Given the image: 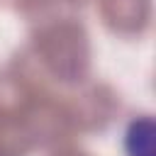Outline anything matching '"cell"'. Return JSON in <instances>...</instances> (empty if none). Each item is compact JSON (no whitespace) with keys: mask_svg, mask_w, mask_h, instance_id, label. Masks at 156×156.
<instances>
[{"mask_svg":"<svg viewBox=\"0 0 156 156\" xmlns=\"http://www.w3.org/2000/svg\"><path fill=\"white\" fill-rule=\"evenodd\" d=\"M102 24L119 37H141L151 24V0H98Z\"/></svg>","mask_w":156,"mask_h":156,"instance_id":"277c9868","label":"cell"},{"mask_svg":"<svg viewBox=\"0 0 156 156\" xmlns=\"http://www.w3.org/2000/svg\"><path fill=\"white\" fill-rule=\"evenodd\" d=\"M124 149L129 156H151L154 154V122L151 115H139L129 122L124 132Z\"/></svg>","mask_w":156,"mask_h":156,"instance_id":"8992f818","label":"cell"},{"mask_svg":"<svg viewBox=\"0 0 156 156\" xmlns=\"http://www.w3.org/2000/svg\"><path fill=\"white\" fill-rule=\"evenodd\" d=\"M119 95L112 85L88 80L78 88H71V112L78 134L105 132L119 115Z\"/></svg>","mask_w":156,"mask_h":156,"instance_id":"3957f363","label":"cell"},{"mask_svg":"<svg viewBox=\"0 0 156 156\" xmlns=\"http://www.w3.org/2000/svg\"><path fill=\"white\" fill-rule=\"evenodd\" d=\"M20 51L56 88L71 90L90 80L93 46L78 15H56L34 22L29 41Z\"/></svg>","mask_w":156,"mask_h":156,"instance_id":"7a4b0ae2","label":"cell"},{"mask_svg":"<svg viewBox=\"0 0 156 156\" xmlns=\"http://www.w3.org/2000/svg\"><path fill=\"white\" fill-rule=\"evenodd\" d=\"M78 136L71 90L56 88L22 51L0 68V156H32L58 149Z\"/></svg>","mask_w":156,"mask_h":156,"instance_id":"6da1fadb","label":"cell"},{"mask_svg":"<svg viewBox=\"0 0 156 156\" xmlns=\"http://www.w3.org/2000/svg\"><path fill=\"white\" fill-rule=\"evenodd\" d=\"M51 156H90V154H88V151H83V149H76V146L66 144V146L54 149V151H51Z\"/></svg>","mask_w":156,"mask_h":156,"instance_id":"52a82bcc","label":"cell"},{"mask_svg":"<svg viewBox=\"0 0 156 156\" xmlns=\"http://www.w3.org/2000/svg\"><path fill=\"white\" fill-rule=\"evenodd\" d=\"M10 10L22 15L29 22L49 20L56 15H78L85 0H5Z\"/></svg>","mask_w":156,"mask_h":156,"instance_id":"5b68a950","label":"cell"}]
</instances>
